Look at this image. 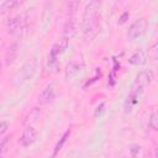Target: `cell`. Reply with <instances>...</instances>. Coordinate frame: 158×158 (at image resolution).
<instances>
[{
	"instance_id": "1",
	"label": "cell",
	"mask_w": 158,
	"mask_h": 158,
	"mask_svg": "<svg viewBox=\"0 0 158 158\" xmlns=\"http://www.w3.org/2000/svg\"><path fill=\"white\" fill-rule=\"evenodd\" d=\"M101 17V0H90L83 14L81 31L85 41L93 40L100 27Z\"/></svg>"
},
{
	"instance_id": "2",
	"label": "cell",
	"mask_w": 158,
	"mask_h": 158,
	"mask_svg": "<svg viewBox=\"0 0 158 158\" xmlns=\"http://www.w3.org/2000/svg\"><path fill=\"white\" fill-rule=\"evenodd\" d=\"M153 80V73L151 70H143L141 72L137 77H136V81L133 84V88L131 91H133L135 94H137L138 96H141V94L143 93L144 88L147 85H149Z\"/></svg>"
},
{
	"instance_id": "3",
	"label": "cell",
	"mask_w": 158,
	"mask_h": 158,
	"mask_svg": "<svg viewBox=\"0 0 158 158\" xmlns=\"http://www.w3.org/2000/svg\"><path fill=\"white\" fill-rule=\"evenodd\" d=\"M147 21L144 19H139V20H136L130 27H128V31H127V38L130 41H133V40H137L138 37H141L146 30H147Z\"/></svg>"
},
{
	"instance_id": "4",
	"label": "cell",
	"mask_w": 158,
	"mask_h": 158,
	"mask_svg": "<svg viewBox=\"0 0 158 158\" xmlns=\"http://www.w3.org/2000/svg\"><path fill=\"white\" fill-rule=\"evenodd\" d=\"M68 42H69V40L62 37L59 41H57V42L52 46V48H51V51H49V54H48V64H54V63L57 62L58 57H59V56L65 51V48L68 47Z\"/></svg>"
},
{
	"instance_id": "5",
	"label": "cell",
	"mask_w": 158,
	"mask_h": 158,
	"mask_svg": "<svg viewBox=\"0 0 158 158\" xmlns=\"http://www.w3.org/2000/svg\"><path fill=\"white\" fill-rule=\"evenodd\" d=\"M37 136H38V135H37L36 128L32 127V126H27V127L23 130L22 135H21L20 143L22 144V147H30V146H32V144L36 142Z\"/></svg>"
},
{
	"instance_id": "6",
	"label": "cell",
	"mask_w": 158,
	"mask_h": 158,
	"mask_svg": "<svg viewBox=\"0 0 158 158\" xmlns=\"http://www.w3.org/2000/svg\"><path fill=\"white\" fill-rule=\"evenodd\" d=\"M56 98V89H54V84L49 83L40 94L38 96V104L40 105H47L49 102H52Z\"/></svg>"
},
{
	"instance_id": "7",
	"label": "cell",
	"mask_w": 158,
	"mask_h": 158,
	"mask_svg": "<svg viewBox=\"0 0 158 158\" xmlns=\"http://www.w3.org/2000/svg\"><path fill=\"white\" fill-rule=\"evenodd\" d=\"M77 30H78V23H77V20L74 16H69L68 21L65 22V26H64V30H63V37L67 38V40H70L75 36L77 33Z\"/></svg>"
},
{
	"instance_id": "8",
	"label": "cell",
	"mask_w": 158,
	"mask_h": 158,
	"mask_svg": "<svg viewBox=\"0 0 158 158\" xmlns=\"http://www.w3.org/2000/svg\"><path fill=\"white\" fill-rule=\"evenodd\" d=\"M23 27V22H22V19L21 16H16V17H12L11 20H9L7 22V32L10 35H19L21 32Z\"/></svg>"
},
{
	"instance_id": "9",
	"label": "cell",
	"mask_w": 158,
	"mask_h": 158,
	"mask_svg": "<svg viewBox=\"0 0 158 158\" xmlns=\"http://www.w3.org/2000/svg\"><path fill=\"white\" fill-rule=\"evenodd\" d=\"M147 62V53L142 49L136 51L130 58H128V63L132 65H142Z\"/></svg>"
},
{
	"instance_id": "10",
	"label": "cell",
	"mask_w": 158,
	"mask_h": 158,
	"mask_svg": "<svg viewBox=\"0 0 158 158\" xmlns=\"http://www.w3.org/2000/svg\"><path fill=\"white\" fill-rule=\"evenodd\" d=\"M19 4V0H4L2 4L0 5V15H5L14 10Z\"/></svg>"
},
{
	"instance_id": "11",
	"label": "cell",
	"mask_w": 158,
	"mask_h": 158,
	"mask_svg": "<svg viewBox=\"0 0 158 158\" xmlns=\"http://www.w3.org/2000/svg\"><path fill=\"white\" fill-rule=\"evenodd\" d=\"M69 136H70V130H67V131H65V132L63 133V136L60 137V139L58 141V143L56 144V148H54V152H53V154H52L53 157H56V156L58 154V152H59V151H60V149L63 148V146H64V143L67 142V138H68Z\"/></svg>"
},
{
	"instance_id": "12",
	"label": "cell",
	"mask_w": 158,
	"mask_h": 158,
	"mask_svg": "<svg viewBox=\"0 0 158 158\" xmlns=\"http://www.w3.org/2000/svg\"><path fill=\"white\" fill-rule=\"evenodd\" d=\"M81 0H67V9H68V14L69 16H74L77 10L79 9Z\"/></svg>"
},
{
	"instance_id": "13",
	"label": "cell",
	"mask_w": 158,
	"mask_h": 158,
	"mask_svg": "<svg viewBox=\"0 0 158 158\" xmlns=\"http://www.w3.org/2000/svg\"><path fill=\"white\" fill-rule=\"evenodd\" d=\"M81 68H83V65H79V64H75V63L68 64V67H67V69H65V77H67V78H68V77L70 78V77L75 75L77 73L80 72Z\"/></svg>"
},
{
	"instance_id": "14",
	"label": "cell",
	"mask_w": 158,
	"mask_h": 158,
	"mask_svg": "<svg viewBox=\"0 0 158 158\" xmlns=\"http://www.w3.org/2000/svg\"><path fill=\"white\" fill-rule=\"evenodd\" d=\"M148 126L153 131H157L158 130V115H157V112H152L151 114L149 120H148Z\"/></svg>"
},
{
	"instance_id": "15",
	"label": "cell",
	"mask_w": 158,
	"mask_h": 158,
	"mask_svg": "<svg viewBox=\"0 0 158 158\" xmlns=\"http://www.w3.org/2000/svg\"><path fill=\"white\" fill-rule=\"evenodd\" d=\"M9 143H10V136H6V137L0 142V157H2V156L6 153Z\"/></svg>"
},
{
	"instance_id": "16",
	"label": "cell",
	"mask_w": 158,
	"mask_h": 158,
	"mask_svg": "<svg viewBox=\"0 0 158 158\" xmlns=\"http://www.w3.org/2000/svg\"><path fill=\"white\" fill-rule=\"evenodd\" d=\"M9 128V122L7 121H0V136H2Z\"/></svg>"
},
{
	"instance_id": "17",
	"label": "cell",
	"mask_w": 158,
	"mask_h": 158,
	"mask_svg": "<svg viewBox=\"0 0 158 158\" xmlns=\"http://www.w3.org/2000/svg\"><path fill=\"white\" fill-rule=\"evenodd\" d=\"M149 56H152V59H153V60H156V59H157V43H154V44L152 46V48L149 49L148 57H149Z\"/></svg>"
},
{
	"instance_id": "18",
	"label": "cell",
	"mask_w": 158,
	"mask_h": 158,
	"mask_svg": "<svg viewBox=\"0 0 158 158\" xmlns=\"http://www.w3.org/2000/svg\"><path fill=\"white\" fill-rule=\"evenodd\" d=\"M104 106H105V105H104V104H100V106H99V107H98V110H96V112H95V116H96V115H98V114H100V112H101V111H102V107H104Z\"/></svg>"
}]
</instances>
